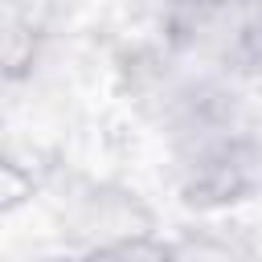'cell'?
I'll return each mask as SVG.
<instances>
[{"label":"cell","mask_w":262,"mask_h":262,"mask_svg":"<svg viewBox=\"0 0 262 262\" xmlns=\"http://www.w3.org/2000/svg\"><path fill=\"white\" fill-rule=\"evenodd\" d=\"M246 12H250V16H258V20H262V0H246Z\"/></svg>","instance_id":"3957f363"},{"label":"cell","mask_w":262,"mask_h":262,"mask_svg":"<svg viewBox=\"0 0 262 262\" xmlns=\"http://www.w3.org/2000/svg\"><path fill=\"white\" fill-rule=\"evenodd\" d=\"M172 4H180V8H237L246 0H172Z\"/></svg>","instance_id":"7a4b0ae2"},{"label":"cell","mask_w":262,"mask_h":262,"mask_svg":"<svg viewBox=\"0 0 262 262\" xmlns=\"http://www.w3.org/2000/svg\"><path fill=\"white\" fill-rule=\"evenodd\" d=\"M172 180L188 209L217 213L262 192V135L250 115L172 139Z\"/></svg>","instance_id":"6da1fadb"}]
</instances>
